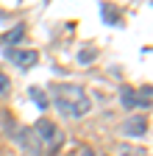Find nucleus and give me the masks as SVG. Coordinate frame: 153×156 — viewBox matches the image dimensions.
<instances>
[{
	"mask_svg": "<svg viewBox=\"0 0 153 156\" xmlns=\"http://www.w3.org/2000/svg\"><path fill=\"white\" fill-rule=\"evenodd\" d=\"M53 106L64 117H84L89 112V98L81 87L75 84H56L53 87Z\"/></svg>",
	"mask_w": 153,
	"mask_h": 156,
	"instance_id": "obj_1",
	"label": "nucleus"
},
{
	"mask_svg": "<svg viewBox=\"0 0 153 156\" xmlns=\"http://www.w3.org/2000/svg\"><path fill=\"white\" fill-rule=\"evenodd\" d=\"M31 136H33L36 151H39L42 156L56 153V151L61 148V142H64V134H61V128L56 126L53 120H47V117H42V120H36V123H33Z\"/></svg>",
	"mask_w": 153,
	"mask_h": 156,
	"instance_id": "obj_2",
	"label": "nucleus"
},
{
	"mask_svg": "<svg viewBox=\"0 0 153 156\" xmlns=\"http://www.w3.org/2000/svg\"><path fill=\"white\" fill-rule=\"evenodd\" d=\"M6 56L17 67H23V70H28V67H33L36 62H39V53H36V50H23V48H9Z\"/></svg>",
	"mask_w": 153,
	"mask_h": 156,
	"instance_id": "obj_3",
	"label": "nucleus"
},
{
	"mask_svg": "<svg viewBox=\"0 0 153 156\" xmlns=\"http://www.w3.org/2000/svg\"><path fill=\"white\" fill-rule=\"evenodd\" d=\"M145 131H148V120L142 114H134L123 123V134H128V136H142Z\"/></svg>",
	"mask_w": 153,
	"mask_h": 156,
	"instance_id": "obj_4",
	"label": "nucleus"
},
{
	"mask_svg": "<svg viewBox=\"0 0 153 156\" xmlns=\"http://www.w3.org/2000/svg\"><path fill=\"white\" fill-rule=\"evenodd\" d=\"M100 11H103V23H109V25H117V23H120V9H117V6L103 3Z\"/></svg>",
	"mask_w": 153,
	"mask_h": 156,
	"instance_id": "obj_5",
	"label": "nucleus"
},
{
	"mask_svg": "<svg viewBox=\"0 0 153 156\" xmlns=\"http://www.w3.org/2000/svg\"><path fill=\"white\" fill-rule=\"evenodd\" d=\"M28 95H31V101L39 106V109H47V103H50V101H47V95H45L39 87H31V89H28Z\"/></svg>",
	"mask_w": 153,
	"mask_h": 156,
	"instance_id": "obj_6",
	"label": "nucleus"
},
{
	"mask_svg": "<svg viewBox=\"0 0 153 156\" xmlns=\"http://www.w3.org/2000/svg\"><path fill=\"white\" fill-rule=\"evenodd\" d=\"M117 156H148L145 148H137V145H117Z\"/></svg>",
	"mask_w": 153,
	"mask_h": 156,
	"instance_id": "obj_7",
	"label": "nucleus"
},
{
	"mask_svg": "<svg viewBox=\"0 0 153 156\" xmlns=\"http://www.w3.org/2000/svg\"><path fill=\"white\" fill-rule=\"evenodd\" d=\"M120 101H123V106L131 112V109H137V92H134V89H120Z\"/></svg>",
	"mask_w": 153,
	"mask_h": 156,
	"instance_id": "obj_8",
	"label": "nucleus"
},
{
	"mask_svg": "<svg viewBox=\"0 0 153 156\" xmlns=\"http://www.w3.org/2000/svg\"><path fill=\"white\" fill-rule=\"evenodd\" d=\"M137 106L150 109V87H142V89L137 92Z\"/></svg>",
	"mask_w": 153,
	"mask_h": 156,
	"instance_id": "obj_9",
	"label": "nucleus"
},
{
	"mask_svg": "<svg viewBox=\"0 0 153 156\" xmlns=\"http://www.w3.org/2000/svg\"><path fill=\"white\" fill-rule=\"evenodd\" d=\"M95 56H98V48H95V45H89V48H84V50L78 53V58H81L84 64H86V62H92Z\"/></svg>",
	"mask_w": 153,
	"mask_h": 156,
	"instance_id": "obj_10",
	"label": "nucleus"
},
{
	"mask_svg": "<svg viewBox=\"0 0 153 156\" xmlns=\"http://www.w3.org/2000/svg\"><path fill=\"white\" fill-rule=\"evenodd\" d=\"M23 34H25V28H23V25H17V28H14V31H11L9 36H6V45H14V42H17V39H20V36H23Z\"/></svg>",
	"mask_w": 153,
	"mask_h": 156,
	"instance_id": "obj_11",
	"label": "nucleus"
},
{
	"mask_svg": "<svg viewBox=\"0 0 153 156\" xmlns=\"http://www.w3.org/2000/svg\"><path fill=\"white\" fill-rule=\"evenodd\" d=\"M9 89H11V81H9V75L0 70V95H6Z\"/></svg>",
	"mask_w": 153,
	"mask_h": 156,
	"instance_id": "obj_12",
	"label": "nucleus"
},
{
	"mask_svg": "<svg viewBox=\"0 0 153 156\" xmlns=\"http://www.w3.org/2000/svg\"><path fill=\"white\" fill-rule=\"evenodd\" d=\"M78 156H98V153H95L92 148H81V153H78Z\"/></svg>",
	"mask_w": 153,
	"mask_h": 156,
	"instance_id": "obj_13",
	"label": "nucleus"
}]
</instances>
